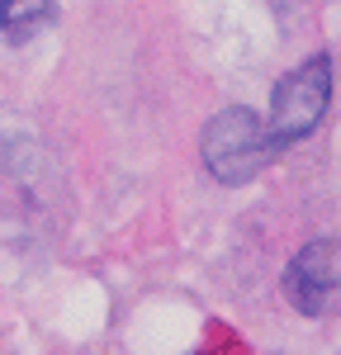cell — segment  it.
I'll list each match as a JSON object with an SVG mask.
<instances>
[{"label":"cell","mask_w":341,"mask_h":355,"mask_svg":"<svg viewBox=\"0 0 341 355\" xmlns=\"http://www.w3.org/2000/svg\"><path fill=\"white\" fill-rule=\"evenodd\" d=\"M270 157H275V137L252 110L232 105V110L209 119V128H204V166H209L213 180L247 185L270 166Z\"/></svg>","instance_id":"6da1fadb"},{"label":"cell","mask_w":341,"mask_h":355,"mask_svg":"<svg viewBox=\"0 0 341 355\" xmlns=\"http://www.w3.org/2000/svg\"><path fill=\"white\" fill-rule=\"evenodd\" d=\"M327 100H332V57L317 53L304 67H294L270 95V137H275V147L304 142L322 123Z\"/></svg>","instance_id":"7a4b0ae2"},{"label":"cell","mask_w":341,"mask_h":355,"mask_svg":"<svg viewBox=\"0 0 341 355\" xmlns=\"http://www.w3.org/2000/svg\"><path fill=\"white\" fill-rule=\"evenodd\" d=\"M341 289V246L337 242H308L284 266V299L304 318L327 313Z\"/></svg>","instance_id":"3957f363"},{"label":"cell","mask_w":341,"mask_h":355,"mask_svg":"<svg viewBox=\"0 0 341 355\" xmlns=\"http://www.w3.org/2000/svg\"><path fill=\"white\" fill-rule=\"evenodd\" d=\"M57 19V0H0V33L10 43H24Z\"/></svg>","instance_id":"277c9868"}]
</instances>
